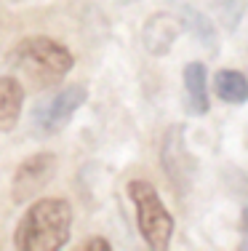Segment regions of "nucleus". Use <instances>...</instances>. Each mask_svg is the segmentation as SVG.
Segmentation results:
<instances>
[{
  "label": "nucleus",
  "mask_w": 248,
  "mask_h": 251,
  "mask_svg": "<svg viewBox=\"0 0 248 251\" xmlns=\"http://www.w3.org/2000/svg\"><path fill=\"white\" fill-rule=\"evenodd\" d=\"M72 208L64 198H43L22 214L14 232L16 249L24 251H56L69 241Z\"/></svg>",
  "instance_id": "nucleus-1"
},
{
  "label": "nucleus",
  "mask_w": 248,
  "mask_h": 251,
  "mask_svg": "<svg viewBox=\"0 0 248 251\" xmlns=\"http://www.w3.org/2000/svg\"><path fill=\"white\" fill-rule=\"evenodd\" d=\"M11 64L35 83H56L72 73L75 56L67 46L56 43L54 38L29 35L11 51Z\"/></svg>",
  "instance_id": "nucleus-2"
},
{
  "label": "nucleus",
  "mask_w": 248,
  "mask_h": 251,
  "mask_svg": "<svg viewBox=\"0 0 248 251\" xmlns=\"http://www.w3.org/2000/svg\"><path fill=\"white\" fill-rule=\"evenodd\" d=\"M128 198L136 208V225L144 243L155 251L168 249L171 235H174V217L165 208L158 190L144 179H134V182H128Z\"/></svg>",
  "instance_id": "nucleus-3"
},
{
  "label": "nucleus",
  "mask_w": 248,
  "mask_h": 251,
  "mask_svg": "<svg viewBox=\"0 0 248 251\" xmlns=\"http://www.w3.org/2000/svg\"><path fill=\"white\" fill-rule=\"evenodd\" d=\"M86 99H88V91L83 86H67L64 91L54 94L51 99L40 101V104L32 110L35 134H40V136L59 134L64 126L72 121L75 112L86 104Z\"/></svg>",
  "instance_id": "nucleus-4"
},
{
  "label": "nucleus",
  "mask_w": 248,
  "mask_h": 251,
  "mask_svg": "<svg viewBox=\"0 0 248 251\" xmlns=\"http://www.w3.org/2000/svg\"><path fill=\"white\" fill-rule=\"evenodd\" d=\"M54 174H56V155L54 152H38L32 158H27L16 169L14 179H11V201L19 203V206L32 201L38 193H43V187H48Z\"/></svg>",
  "instance_id": "nucleus-5"
},
{
  "label": "nucleus",
  "mask_w": 248,
  "mask_h": 251,
  "mask_svg": "<svg viewBox=\"0 0 248 251\" xmlns=\"http://www.w3.org/2000/svg\"><path fill=\"white\" fill-rule=\"evenodd\" d=\"M192 163L195 160H192V155L187 152V145H184V128H181V126H174V128L165 134L163 166H165V174L171 176V182H174L179 190L190 187L192 169H195Z\"/></svg>",
  "instance_id": "nucleus-6"
},
{
  "label": "nucleus",
  "mask_w": 248,
  "mask_h": 251,
  "mask_svg": "<svg viewBox=\"0 0 248 251\" xmlns=\"http://www.w3.org/2000/svg\"><path fill=\"white\" fill-rule=\"evenodd\" d=\"M179 38V22L171 14H155L144 22L141 29V40H144V49L152 56H165L171 51V46Z\"/></svg>",
  "instance_id": "nucleus-7"
},
{
  "label": "nucleus",
  "mask_w": 248,
  "mask_h": 251,
  "mask_svg": "<svg viewBox=\"0 0 248 251\" xmlns=\"http://www.w3.org/2000/svg\"><path fill=\"white\" fill-rule=\"evenodd\" d=\"M184 97H187V110L192 115H205L211 107L208 99V70L203 62H190L184 64Z\"/></svg>",
  "instance_id": "nucleus-8"
},
{
  "label": "nucleus",
  "mask_w": 248,
  "mask_h": 251,
  "mask_svg": "<svg viewBox=\"0 0 248 251\" xmlns=\"http://www.w3.org/2000/svg\"><path fill=\"white\" fill-rule=\"evenodd\" d=\"M22 104H24L22 83L11 75H3L0 77V131H11L19 123Z\"/></svg>",
  "instance_id": "nucleus-9"
},
{
  "label": "nucleus",
  "mask_w": 248,
  "mask_h": 251,
  "mask_svg": "<svg viewBox=\"0 0 248 251\" xmlns=\"http://www.w3.org/2000/svg\"><path fill=\"white\" fill-rule=\"evenodd\" d=\"M214 94L227 104H246L248 101V75L238 70H219L214 75Z\"/></svg>",
  "instance_id": "nucleus-10"
},
{
  "label": "nucleus",
  "mask_w": 248,
  "mask_h": 251,
  "mask_svg": "<svg viewBox=\"0 0 248 251\" xmlns=\"http://www.w3.org/2000/svg\"><path fill=\"white\" fill-rule=\"evenodd\" d=\"M181 25L190 29L195 38H198V43H203L205 49H211V51L219 49V43H216V32H214V22H211L205 14H200L198 8L184 5V8H181Z\"/></svg>",
  "instance_id": "nucleus-11"
},
{
  "label": "nucleus",
  "mask_w": 248,
  "mask_h": 251,
  "mask_svg": "<svg viewBox=\"0 0 248 251\" xmlns=\"http://www.w3.org/2000/svg\"><path fill=\"white\" fill-rule=\"evenodd\" d=\"M211 8H214L216 16L222 19L224 29L232 32V29H238L240 19H243L246 3H243V0H211Z\"/></svg>",
  "instance_id": "nucleus-12"
},
{
  "label": "nucleus",
  "mask_w": 248,
  "mask_h": 251,
  "mask_svg": "<svg viewBox=\"0 0 248 251\" xmlns=\"http://www.w3.org/2000/svg\"><path fill=\"white\" fill-rule=\"evenodd\" d=\"M86 249L91 251H110V241H104V238H91V241H86Z\"/></svg>",
  "instance_id": "nucleus-13"
},
{
  "label": "nucleus",
  "mask_w": 248,
  "mask_h": 251,
  "mask_svg": "<svg viewBox=\"0 0 248 251\" xmlns=\"http://www.w3.org/2000/svg\"><path fill=\"white\" fill-rule=\"evenodd\" d=\"M120 3H139V0H120Z\"/></svg>",
  "instance_id": "nucleus-14"
}]
</instances>
